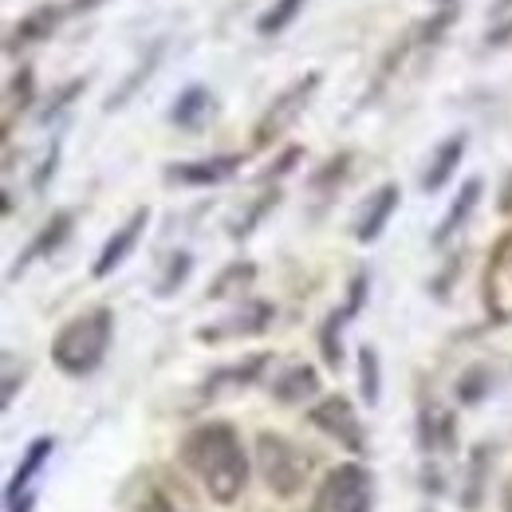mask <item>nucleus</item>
Instances as JSON below:
<instances>
[{
    "instance_id": "1",
    "label": "nucleus",
    "mask_w": 512,
    "mask_h": 512,
    "mask_svg": "<svg viewBox=\"0 0 512 512\" xmlns=\"http://www.w3.org/2000/svg\"><path fill=\"white\" fill-rule=\"evenodd\" d=\"M178 457L217 505H233L249 485V457L241 446V434L229 422H205L190 430L182 438Z\"/></svg>"
},
{
    "instance_id": "2",
    "label": "nucleus",
    "mask_w": 512,
    "mask_h": 512,
    "mask_svg": "<svg viewBox=\"0 0 512 512\" xmlns=\"http://www.w3.org/2000/svg\"><path fill=\"white\" fill-rule=\"evenodd\" d=\"M115 339V312L111 308H91L75 320H67L56 339H52V363L71 375V379H87L103 367L107 351Z\"/></svg>"
},
{
    "instance_id": "3",
    "label": "nucleus",
    "mask_w": 512,
    "mask_h": 512,
    "mask_svg": "<svg viewBox=\"0 0 512 512\" xmlns=\"http://www.w3.org/2000/svg\"><path fill=\"white\" fill-rule=\"evenodd\" d=\"M119 509L123 512H201L190 485L166 469V465H142L134 469L119 493Z\"/></svg>"
},
{
    "instance_id": "4",
    "label": "nucleus",
    "mask_w": 512,
    "mask_h": 512,
    "mask_svg": "<svg viewBox=\"0 0 512 512\" xmlns=\"http://www.w3.org/2000/svg\"><path fill=\"white\" fill-rule=\"evenodd\" d=\"M256 465H260L264 485L276 497H296L312 473V457L296 442H288L284 434H260L256 438Z\"/></svg>"
},
{
    "instance_id": "5",
    "label": "nucleus",
    "mask_w": 512,
    "mask_h": 512,
    "mask_svg": "<svg viewBox=\"0 0 512 512\" xmlns=\"http://www.w3.org/2000/svg\"><path fill=\"white\" fill-rule=\"evenodd\" d=\"M375 509V477L367 465H335L316 489L312 512H371Z\"/></svg>"
},
{
    "instance_id": "6",
    "label": "nucleus",
    "mask_w": 512,
    "mask_h": 512,
    "mask_svg": "<svg viewBox=\"0 0 512 512\" xmlns=\"http://www.w3.org/2000/svg\"><path fill=\"white\" fill-rule=\"evenodd\" d=\"M320 91V71H308L304 79H296L292 87H284L272 103H268V111L260 115V123L253 127V150H264V146H272L284 130L292 127L304 111H308V103H312V95Z\"/></svg>"
},
{
    "instance_id": "7",
    "label": "nucleus",
    "mask_w": 512,
    "mask_h": 512,
    "mask_svg": "<svg viewBox=\"0 0 512 512\" xmlns=\"http://www.w3.org/2000/svg\"><path fill=\"white\" fill-rule=\"evenodd\" d=\"M312 426L323 430L327 438H335L339 446H347L351 453H363L367 449V434H363V422H359V410L343 398V394H327L312 406Z\"/></svg>"
},
{
    "instance_id": "8",
    "label": "nucleus",
    "mask_w": 512,
    "mask_h": 512,
    "mask_svg": "<svg viewBox=\"0 0 512 512\" xmlns=\"http://www.w3.org/2000/svg\"><path fill=\"white\" fill-rule=\"evenodd\" d=\"M64 16H71V8H64V4H36L32 12L20 16V24L8 28V36H4V52L16 56V52H24V48L48 44V40L56 36V28L64 24Z\"/></svg>"
},
{
    "instance_id": "9",
    "label": "nucleus",
    "mask_w": 512,
    "mask_h": 512,
    "mask_svg": "<svg viewBox=\"0 0 512 512\" xmlns=\"http://www.w3.org/2000/svg\"><path fill=\"white\" fill-rule=\"evenodd\" d=\"M71 229H75V213L71 209H60V213H52L48 221H44V229L28 241V249L12 260V268H8V280H20L36 260H44V256L60 253L67 245V237H71Z\"/></svg>"
},
{
    "instance_id": "10",
    "label": "nucleus",
    "mask_w": 512,
    "mask_h": 512,
    "mask_svg": "<svg viewBox=\"0 0 512 512\" xmlns=\"http://www.w3.org/2000/svg\"><path fill=\"white\" fill-rule=\"evenodd\" d=\"M245 166V154H213L197 162H174L166 166V182L174 186H221Z\"/></svg>"
},
{
    "instance_id": "11",
    "label": "nucleus",
    "mask_w": 512,
    "mask_h": 512,
    "mask_svg": "<svg viewBox=\"0 0 512 512\" xmlns=\"http://www.w3.org/2000/svg\"><path fill=\"white\" fill-rule=\"evenodd\" d=\"M146 225H150V209H134L127 221L107 237V245L99 249V256H95V268H91V276L95 280H107L123 260H127L130 253H134V245L142 241V233H146Z\"/></svg>"
},
{
    "instance_id": "12",
    "label": "nucleus",
    "mask_w": 512,
    "mask_h": 512,
    "mask_svg": "<svg viewBox=\"0 0 512 512\" xmlns=\"http://www.w3.org/2000/svg\"><path fill=\"white\" fill-rule=\"evenodd\" d=\"M485 304H489V316L493 320H512V233L501 237V245L489 256Z\"/></svg>"
},
{
    "instance_id": "13",
    "label": "nucleus",
    "mask_w": 512,
    "mask_h": 512,
    "mask_svg": "<svg viewBox=\"0 0 512 512\" xmlns=\"http://www.w3.org/2000/svg\"><path fill=\"white\" fill-rule=\"evenodd\" d=\"M268 323H272V304L249 300V304H241L229 320L213 323V327H201L197 339H201V343H225V339H237V335H260Z\"/></svg>"
},
{
    "instance_id": "14",
    "label": "nucleus",
    "mask_w": 512,
    "mask_h": 512,
    "mask_svg": "<svg viewBox=\"0 0 512 512\" xmlns=\"http://www.w3.org/2000/svg\"><path fill=\"white\" fill-rule=\"evenodd\" d=\"M398 201H402V193H398L394 182H386V186H379V190L367 197V205H363V213H359V221H355V241H359V245H371V241L383 237V229L390 225Z\"/></svg>"
},
{
    "instance_id": "15",
    "label": "nucleus",
    "mask_w": 512,
    "mask_h": 512,
    "mask_svg": "<svg viewBox=\"0 0 512 512\" xmlns=\"http://www.w3.org/2000/svg\"><path fill=\"white\" fill-rule=\"evenodd\" d=\"M465 146H469V134L461 130V134H449L446 142L434 150V158H430V166L422 174V193H438L446 186L453 178V170L461 166V158H465Z\"/></svg>"
},
{
    "instance_id": "16",
    "label": "nucleus",
    "mask_w": 512,
    "mask_h": 512,
    "mask_svg": "<svg viewBox=\"0 0 512 512\" xmlns=\"http://www.w3.org/2000/svg\"><path fill=\"white\" fill-rule=\"evenodd\" d=\"M213 111H217L213 91H209V87H201V83H193V87H186V91L174 99L170 123H174V127H182V130H201L209 119H213Z\"/></svg>"
},
{
    "instance_id": "17",
    "label": "nucleus",
    "mask_w": 512,
    "mask_h": 512,
    "mask_svg": "<svg viewBox=\"0 0 512 512\" xmlns=\"http://www.w3.org/2000/svg\"><path fill=\"white\" fill-rule=\"evenodd\" d=\"M481 178H469L465 186H461V193L453 197V205H449V213L438 221V229H434V245H449L457 233H461V225L473 217V209H477V201H481Z\"/></svg>"
},
{
    "instance_id": "18",
    "label": "nucleus",
    "mask_w": 512,
    "mask_h": 512,
    "mask_svg": "<svg viewBox=\"0 0 512 512\" xmlns=\"http://www.w3.org/2000/svg\"><path fill=\"white\" fill-rule=\"evenodd\" d=\"M268 359H272V355H249L245 363H233V367L213 371V375L201 383V394H205V398H217L221 390H237V386L256 383V379H260V371L268 367Z\"/></svg>"
},
{
    "instance_id": "19",
    "label": "nucleus",
    "mask_w": 512,
    "mask_h": 512,
    "mask_svg": "<svg viewBox=\"0 0 512 512\" xmlns=\"http://www.w3.org/2000/svg\"><path fill=\"white\" fill-rule=\"evenodd\" d=\"M52 449H56V442H52V438H36V442L28 446V453L20 457V465H16L12 481H8V489H4V501H16V497L32 493V477L44 469V461L52 457Z\"/></svg>"
},
{
    "instance_id": "20",
    "label": "nucleus",
    "mask_w": 512,
    "mask_h": 512,
    "mask_svg": "<svg viewBox=\"0 0 512 512\" xmlns=\"http://www.w3.org/2000/svg\"><path fill=\"white\" fill-rule=\"evenodd\" d=\"M272 394H276L284 406L308 402V398H316V394H320V375H316L308 363H296V367H288V371L272 383Z\"/></svg>"
},
{
    "instance_id": "21",
    "label": "nucleus",
    "mask_w": 512,
    "mask_h": 512,
    "mask_svg": "<svg viewBox=\"0 0 512 512\" xmlns=\"http://www.w3.org/2000/svg\"><path fill=\"white\" fill-rule=\"evenodd\" d=\"M162 52H166V40H154V44H150V52H146L138 64L130 67V75L123 79V83H119V91L107 99V111H119V107H127V99H134V91H138V87H142V83H146V79L158 71V64H162Z\"/></svg>"
},
{
    "instance_id": "22",
    "label": "nucleus",
    "mask_w": 512,
    "mask_h": 512,
    "mask_svg": "<svg viewBox=\"0 0 512 512\" xmlns=\"http://www.w3.org/2000/svg\"><path fill=\"white\" fill-rule=\"evenodd\" d=\"M32 99H36V75H32V67H20L8 79V91H4V130H12L16 111H28Z\"/></svg>"
},
{
    "instance_id": "23",
    "label": "nucleus",
    "mask_w": 512,
    "mask_h": 512,
    "mask_svg": "<svg viewBox=\"0 0 512 512\" xmlns=\"http://www.w3.org/2000/svg\"><path fill=\"white\" fill-rule=\"evenodd\" d=\"M359 390H363L367 406H379V398H383V363H379V351L371 343L359 347Z\"/></svg>"
},
{
    "instance_id": "24",
    "label": "nucleus",
    "mask_w": 512,
    "mask_h": 512,
    "mask_svg": "<svg viewBox=\"0 0 512 512\" xmlns=\"http://www.w3.org/2000/svg\"><path fill=\"white\" fill-rule=\"evenodd\" d=\"M304 4L308 0H276V4H268V12L256 20V32L268 40V36H280L284 28H292L296 24V16L304 12Z\"/></svg>"
},
{
    "instance_id": "25",
    "label": "nucleus",
    "mask_w": 512,
    "mask_h": 512,
    "mask_svg": "<svg viewBox=\"0 0 512 512\" xmlns=\"http://www.w3.org/2000/svg\"><path fill=\"white\" fill-rule=\"evenodd\" d=\"M422 446L426 449H442L453 446V418L446 410H422Z\"/></svg>"
},
{
    "instance_id": "26",
    "label": "nucleus",
    "mask_w": 512,
    "mask_h": 512,
    "mask_svg": "<svg viewBox=\"0 0 512 512\" xmlns=\"http://www.w3.org/2000/svg\"><path fill=\"white\" fill-rule=\"evenodd\" d=\"M343 323H347V312L339 308V312H331L327 320H323V331H320V351H323V363L327 367H339L343 363Z\"/></svg>"
},
{
    "instance_id": "27",
    "label": "nucleus",
    "mask_w": 512,
    "mask_h": 512,
    "mask_svg": "<svg viewBox=\"0 0 512 512\" xmlns=\"http://www.w3.org/2000/svg\"><path fill=\"white\" fill-rule=\"evenodd\" d=\"M256 276V268L245 260V264H229L217 280H213V288H209V300H225V296H233V292H241L249 280Z\"/></svg>"
},
{
    "instance_id": "28",
    "label": "nucleus",
    "mask_w": 512,
    "mask_h": 512,
    "mask_svg": "<svg viewBox=\"0 0 512 512\" xmlns=\"http://www.w3.org/2000/svg\"><path fill=\"white\" fill-rule=\"evenodd\" d=\"M190 272H193V256L174 253L170 260H166V272H162V280L154 284V292H158V296H174V292L190 280Z\"/></svg>"
},
{
    "instance_id": "29",
    "label": "nucleus",
    "mask_w": 512,
    "mask_h": 512,
    "mask_svg": "<svg viewBox=\"0 0 512 512\" xmlns=\"http://www.w3.org/2000/svg\"><path fill=\"white\" fill-rule=\"evenodd\" d=\"M276 201H280V190H272V193H264V197H256V205L249 209V217L233 225V237H237V241H241V237H249L256 225H260V217H264V213H268V209H272Z\"/></svg>"
},
{
    "instance_id": "30",
    "label": "nucleus",
    "mask_w": 512,
    "mask_h": 512,
    "mask_svg": "<svg viewBox=\"0 0 512 512\" xmlns=\"http://www.w3.org/2000/svg\"><path fill=\"white\" fill-rule=\"evenodd\" d=\"M367 292H371V272H355V280H351V288H347V304H343L347 320H355V316L363 312Z\"/></svg>"
},
{
    "instance_id": "31",
    "label": "nucleus",
    "mask_w": 512,
    "mask_h": 512,
    "mask_svg": "<svg viewBox=\"0 0 512 512\" xmlns=\"http://www.w3.org/2000/svg\"><path fill=\"white\" fill-rule=\"evenodd\" d=\"M347 166H351V154H339V158H331V162L323 166L320 174L312 178V186H316V190H331V186H339V182H343V174H347Z\"/></svg>"
},
{
    "instance_id": "32",
    "label": "nucleus",
    "mask_w": 512,
    "mask_h": 512,
    "mask_svg": "<svg viewBox=\"0 0 512 512\" xmlns=\"http://www.w3.org/2000/svg\"><path fill=\"white\" fill-rule=\"evenodd\" d=\"M485 383H489V379H485V367H473V371L457 383V398H461L465 406H473V402L485 394Z\"/></svg>"
},
{
    "instance_id": "33",
    "label": "nucleus",
    "mask_w": 512,
    "mask_h": 512,
    "mask_svg": "<svg viewBox=\"0 0 512 512\" xmlns=\"http://www.w3.org/2000/svg\"><path fill=\"white\" fill-rule=\"evenodd\" d=\"M83 91H87V79H71L67 87H60V95H56V99L48 103V111H44V123H52L60 111H67V103H71L75 95H83Z\"/></svg>"
},
{
    "instance_id": "34",
    "label": "nucleus",
    "mask_w": 512,
    "mask_h": 512,
    "mask_svg": "<svg viewBox=\"0 0 512 512\" xmlns=\"http://www.w3.org/2000/svg\"><path fill=\"white\" fill-rule=\"evenodd\" d=\"M56 162H60V146H52V154L44 158V166H40V174H36V190H44V186H48V178L56 174Z\"/></svg>"
},
{
    "instance_id": "35",
    "label": "nucleus",
    "mask_w": 512,
    "mask_h": 512,
    "mask_svg": "<svg viewBox=\"0 0 512 512\" xmlns=\"http://www.w3.org/2000/svg\"><path fill=\"white\" fill-rule=\"evenodd\" d=\"M16 398V367H12V355H4V406H12Z\"/></svg>"
},
{
    "instance_id": "36",
    "label": "nucleus",
    "mask_w": 512,
    "mask_h": 512,
    "mask_svg": "<svg viewBox=\"0 0 512 512\" xmlns=\"http://www.w3.org/2000/svg\"><path fill=\"white\" fill-rule=\"evenodd\" d=\"M107 0H67V8H71V16H87V12H95V8H103Z\"/></svg>"
},
{
    "instance_id": "37",
    "label": "nucleus",
    "mask_w": 512,
    "mask_h": 512,
    "mask_svg": "<svg viewBox=\"0 0 512 512\" xmlns=\"http://www.w3.org/2000/svg\"><path fill=\"white\" fill-rule=\"evenodd\" d=\"M32 505H36L32 493H24V497H16V501H4V509L8 512H32Z\"/></svg>"
},
{
    "instance_id": "38",
    "label": "nucleus",
    "mask_w": 512,
    "mask_h": 512,
    "mask_svg": "<svg viewBox=\"0 0 512 512\" xmlns=\"http://www.w3.org/2000/svg\"><path fill=\"white\" fill-rule=\"evenodd\" d=\"M493 16H497V20H505V16H512V0H497V8H493Z\"/></svg>"
},
{
    "instance_id": "39",
    "label": "nucleus",
    "mask_w": 512,
    "mask_h": 512,
    "mask_svg": "<svg viewBox=\"0 0 512 512\" xmlns=\"http://www.w3.org/2000/svg\"><path fill=\"white\" fill-rule=\"evenodd\" d=\"M505 512H512V481L505 485Z\"/></svg>"
},
{
    "instance_id": "40",
    "label": "nucleus",
    "mask_w": 512,
    "mask_h": 512,
    "mask_svg": "<svg viewBox=\"0 0 512 512\" xmlns=\"http://www.w3.org/2000/svg\"><path fill=\"white\" fill-rule=\"evenodd\" d=\"M505 209H512V182H509V190H505V201H501Z\"/></svg>"
},
{
    "instance_id": "41",
    "label": "nucleus",
    "mask_w": 512,
    "mask_h": 512,
    "mask_svg": "<svg viewBox=\"0 0 512 512\" xmlns=\"http://www.w3.org/2000/svg\"><path fill=\"white\" fill-rule=\"evenodd\" d=\"M446 4H453V0H446Z\"/></svg>"
}]
</instances>
